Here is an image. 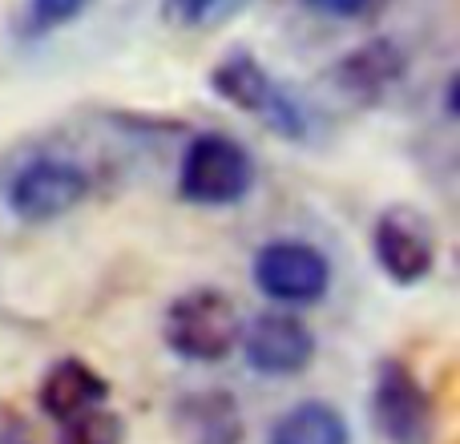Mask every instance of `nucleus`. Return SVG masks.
<instances>
[{
	"label": "nucleus",
	"instance_id": "obj_12",
	"mask_svg": "<svg viewBox=\"0 0 460 444\" xmlns=\"http://www.w3.org/2000/svg\"><path fill=\"white\" fill-rule=\"evenodd\" d=\"M267 444H351V429L327 400H299L270 424Z\"/></svg>",
	"mask_w": 460,
	"mask_h": 444
},
{
	"label": "nucleus",
	"instance_id": "obj_10",
	"mask_svg": "<svg viewBox=\"0 0 460 444\" xmlns=\"http://www.w3.org/2000/svg\"><path fill=\"white\" fill-rule=\"evenodd\" d=\"M170 429L178 444H243L246 437L243 408L226 388L182 392L170 408Z\"/></svg>",
	"mask_w": 460,
	"mask_h": 444
},
{
	"label": "nucleus",
	"instance_id": "obj_11",
	"mask_svg": "<svg viewBox=\"0 0 460 444\" xmlns=\"http://www.w3.org/2000/svg\"><path fill=\"white\" fill-rule=\"evenodd\" d=\"M105 400H110V380L81 356L57 360L37 388L40 413L57 424L73 421V416H81V413H93V408H102Z\"/></svg>",
	"mask_w": 460,
	"mask_h": 444
},
{
	"label": "nucleus",
	"instance_id": "obj_17",
	"mask_svg": "<svg viewBox=\"0 0 460 444\" xmlns=\"http://www.w3.org/2000/svg\"><path fill=\"white\" fill-rule=\"evenodd\" d=\"M21 437H24L21 413H16V408H8L4 400H0V444H13V440H21Z\"/></svg>",
	"mask_w": 460,
	"mask_h": 444
},
{
	"label": "nucleus",
	"instance_id": "obj_4",
	"mask_svg": "<svg viewBox=\"0 0 460 444\" xmlns=\"http://www.w3.org/2000/svg\"><path fill=\"white\" fill-rule=\"evenodd\" d=\"M254 291L287 311L315 307L332 291V259L307 238H270L251 259Z\"/></svg>",
	"mask_w": 460,
	"mask_h": 444
},
{
	"label": "nucleus",
	"instance_id": "obj_15",
	"mask_svg": "<svg viewBox=\"0 0 460 444\" xmlns=\"http://www.w3.org/2000/svg\"><path fill=\"white\" fill-rule=\"evenodd\" d=\"M57 444H126V421L102 404L93 413H81L73 421H65Z\"/></svg>",
	"mask_w": 460,
	"mask_h": 444
},
{
	"label": "nucleus",
	"instance_id": "obj_6",
	"mask_svg": "<svg viewBox=\"0 0 460 444\" xmlns=\"http://www.w3.org/2000/svg\"><path fill=\"white\" fill-rule=\"evenodd\" d=\"M89 191H93V178L85 166L45 154V158H32L16 170L4 199L13 218L29 222V226H45V222L73 215L89 199Z\"/></svg>",
	"mask_w": 460,
	"mask_h": 444
},
{
	"label": "nucleus",
	"instance_id": "obj_7",
	"mask_svg": "<svg viewBox=\"0 0 460 444\" xmlns=\"http://www.w3.org/2000/svg\"><path fill=\"white\" fill-rule=\"evenodd\" d=\"M372 254H376V267L388 275V283L420 287L424 279H432L440 259L437 226H432L429 215H420L408 202L388 207L372 222Z\"/></svg>",
	"mask_w": 460,
	"mask_h": 444
},
{
	"label": "nucleus",
	"instance_id": "obj_5",
	"mask_svg": "<svg viewBox=\"0 0 460 444\" xmlns=\"http://www.w3.org/2000/svg\"><path fill=\"white\" fill-rule=\"evenodd\" d=\"M372 424L384 444H437V396L404 360H380V368H376Z\"/></svg>",
	"mask_w": 460,
	"mask_h": 444
},
{
	"label": "nucleus",
	"instance_id": "obj_2",
	"mask_svg": "<svg viewBox=\"0 0 460 444\" xmlns=\"http://www.w3.org/2000/svg\"><path fill=\"white\" fill-rule=\"evenodd\" d=\"M243 315L218 287H190L162 311V343L182 364H223L238 348Z\"/></svg>",
	"mask_w": 460,
	"mask_h": 444
},
{
	"label": "nucleus",
	"instance_id": "obj_3",
	"mask_svg": "<svg viewBox=\"0 0 460 444\" xmlns=\"http://www.w3.org/2000/svg\"><path fill=\"white\" fill-rule=\"evenodd\" d=\"M254 178H259V170H254L251 150L223 129H207V134L190 138L182 162H178V194L190 207H238L254 191Z\"/></svg>",
	"mask_w": 460,
	"mask_h": 444
},
{
	"label": "nucleus",
	"instance_id": "obj_13",
	"mask_svg": "<svg viewBox=\"0 0 460 444\" xmlns=\"http://www.w3.org/2000/svg\"><path fill=\"white\" fill-rule=\"evenodd\" d=\"M251 0H162V16L178 29H190V32H210V29H223L234 16L246 13Z\"/></svg>",
	"mask_w": 460,
	"mask_h": 444
},
{
	"label": "nucleus",
	"instance_id": "obj_18",
	"mask_svg": "<svg viewBox=\"0 0 460 444\" xmlns=\"http://www.w3.org/2000/svg\"><path fill=\"white\" fill-rule=\"evenodd\" d=\"M445 113H448V121H456V77H448V85H445Z\"/></svg>",
	"mask_w": 460,
	"mask_h": 444
},
{
	"label": "nucleus",
	"instance_id": "obj_8",
	"mask_svg": "<svg viewBox=\"0 0 460 444\" xmlns=\"http://www.w3.org/2000/svg\"><path fill=\"white\" fill-rule=\"evenodd\" d=\"M238 348H243L251 372L267 376V380H291V376H303L311 368L319 343L315 332L295 311L283 307V311H262L251 324H243Z\"/></svg>",
	"mask_w": 460,
	"mask_h": 444
},
{
	"label": "nucleus",
	"instance_id": "obj_1",
	"mask_svg": "<svg viewBox=\"0 0 460 444\" xmlns=\"http://www.w3.org/2000/svg\"><path fill=\"white\" fill-rule=\"evenodd\" d=\"M210 93L226 105L243 110L246 118L262 121L283 142H307L311 138V110L251 53V49H230L210 65Z\"/></svg>",
	"mask_w": 460,
	"mask_h": 444
},
{
	"label": "nucleus",
	"instance_id": "obj_16",
	"mask_svg": "<svg viewBox=\"0 0 460 444\" xmlns=\"http://www.w3.org/2000/svg\"><path fill=\"white\" fill-rule=\"evenodd\" d=\"M303 4H307L311 13H319V16H335V21H356V16H364L367 8H372V0H303Z\"/></svg>",
	"mask_w": 460,
	"mask_h": 444
},
{
	"label": "nucleus",
	"instance_id": "obj_14",
	"mask_svg": "<svg viewBox=\"0 0 460 444\" xmlns=\"http://www.w3.org/2000/svg\"><path fill=\"white\" fill-rule=\"evenodd\" d=\"M93 8V0H24L21 4V21H16V32L24 40L49 37V32L65 29V24L81 21V16Z\"/></svg>",
	"mask_w": 460,
	"mask_h": 444
},
{
	"label": "nucleus",
	"instance_id": "obj_19",
	"mask_svg": "<svg viewBox=\"0 0 460 444\" xmlns=\"http://www.w3.org/2000/svg\"><path fill=\"white\" fill-rule=\"evenodd\" d=\"M13 444H29V437H21V440H13Z\"/></svg>",
	"mask_w": 460,
	"mask_h": 444
},
{
	"label": "nucleus",
	"instance_id": "obj_9",
	"mask_svg": "<svg viewBox=\"0 0 460 444\" xmlns=\"http://www.w3.org/2000/svg\"><path fill=\"white\" fill-rule=\"evenodd\" d=\"M404 73H408L404 49L392 37H372L332 65V85L356 110H372V105L388 102V93L404 81Z\"/></svg>",
	"mask_w": 460,
	"mask_h": 444
}]
</instances>
